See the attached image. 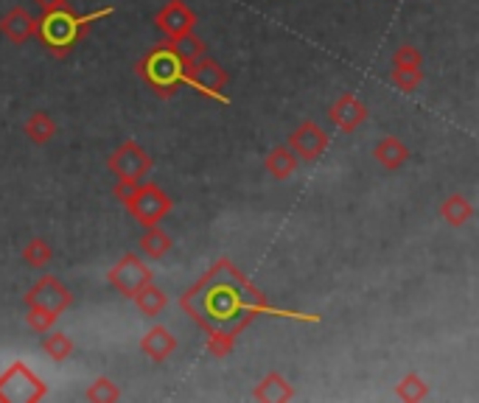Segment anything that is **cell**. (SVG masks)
Wrapping results in <instances>:
<instances>
[{
    "label": "cell",
    "instance_id": "cell-2",
    "mask_svg": "<svg viewBox=\"0 0 479 403\" xmlns=\"http://www.w3.org/2000/svg\"><path fill=\"white\" fill-rule=\"evenodd\" d=\"M109 14H112V6L93 12V14H76L68 6L51 9L37 20V37L53 56H68L76 48V42L90 32V25Z\"/></svg>",
    "mask_w": 479,
    "mask_h": 403
},
{
    "label": "cell",
    "instance_id": "cell-20",
    "mask_svg": "<svg viewBox=\"0 0 479 403\" xmlns=\"http://www.w3.org/2000/svg\"><path fill=\"white\" fill-rule=\"evenodd\" d=\"M132 300H135L137 311H140V314H146V316H157V314L165 308V303H168V300H165V295L157 289L155 283H146L144 289H137Z\"/></svg>",
    "mask_w": 479,
    "mask_h": 403
},
{
    "label": "cell",
    "instance_id": "cell-3",
    "mask_svg": "<svg viewBox=\"0 0 479 403\" xmlns=\"http://www.w3.org/2000/svg\"><path fill=\"white\" fill-rule=\"evenodd\" d=\"M137 73L140 79H146V84L157 96H174L180 84H185V62L168 42L152 48L144 60H140Z\"/></svg>",
    "mask_w": 479,
    "mask_h": 403
},
{
    "label": "cell",
    "instance_id": "cell-10",
    "mask_svg": "<svg viewBox=\"0 0 479 403\" xmlns=\"http://www.w3.org/2000/svg\"><path fill=\"white\" fill-rule=\"evenodd\" d=\"M25 303L28 305H42L51 314L60 316L70 305V292L62 286V280H56L53 275H45L32 286V292L25 295Z\"/></svg>",
    "mask_w": 479,
    "mask_h": 403
},
{
    "label": "cell",
    "instance_id": "cell-29",
    "mask_svg": "<svg viewBox=\"0 0 479 403\" xmlns=\"http://www.w3.org/2000/svg\"><path fill=\"white\" fill-rule=\"evenodd\" d=\"M392 65L396 68H424V53H420L415 45H401L396 53H392Z\"/></svg>",
    "mask_w": 479,
    "mask_h": 403
},
{
    "label": "cell",
    "instance_id": "cell-16",
    "mask_svg": "<svg viewBox=\"0 0 479 403\" xmlns=\"http://www.w3.org/2000/svg\"><path fill=\"white\" fill-rule=\"evenodd\" d=\"M256 400H264V403H284V400H292L295 398V389L292 384L284 379V376H277V372H269V376L256 387Z\"/></svg>",
    "mask_w": 479,
    "mask_h": 403
},
{
    "label": "cell",
    "instance_id": "cell-13",
    "mask_svg": "<svg viewBox=\"0 0 479 403\" xmlns=\"http://www.w3.org/2000/svg\"><path fill=\"white\" fill-rule=\"evenodd\" d=\"M0 32H4L9 42L25 45L37 34V17H32V12H25L23 6H14L0 17Z\"/></svg>",
    "mask_w": 479,
    "mask_h": 403
},
{
    "label": "cell",
    "instance_id": "cell-27",
    "mask_svg": "<svg viewBox=\"0 0 479 403\" xmlns=\"http://www.w3.org/2000/svg\"><path fill=\"white\" fill-rule=\"evenodd\" d=\"M420 81H424V70L420 68H396L392 70V84L404 93H415L420 88Z\"/></svg>",
    "mask_w": 479,
    "mask_h": 403
},
{
    "label": "cell",
    "instance_id": "cell-26",
    "mask_svg": "<svg viewBox=\"0 0 479 403\" xmlns=\"http://www.w3.org/2000/svg\"><path fill=\"white\" fill-rule=\"evenodd\" d=\"M84 398L93 400V403H112V400H118L121 398V389L112 384L109 379H96L88 392H84Z\"/></svg>",
    "mask_w": 479,
    "mask_h": 403
},
{
    "label": "cell",
    "instance_id": "cell-23",
    "mask_svg": "<svg viewBox=\"0 0 479 403\" xmlns=\"http://www.w3.org/2000/svg\"><path fill=\"white\" fill-rule=\"evenodd\" d=\"M396 395L404 400V403H418V400H427L429 398V384L415 376V372H409V376L401 379V384L396 387Z\"/></svg>",
    "mask_w": 479,
    "mask_h": 403
},
{
    "label": "cell",
    "instance_id": "cell-1",
    "mask_svg": "<svg viewBox=\"0 0 479 403\" xmlns=\"http://www.w3.org/2000/svg\"><path fill=\"white\" fill-rule=\"evenodd\" d=\"M180 305L193 323L208 333V351L228 356L236 336L261 314H280L267 305L261 289H256L244 272L230 261H216L191 289L180 297Z\"/></svg>",
    "mask_w": 479,
    "mask_h": 403
},
{
    "label": "cell",
    "instance_id": "cell-28",
    "mask_svg": "<svg viewBox=\"0 0 479 403\" xmlns=\"http://www.w3.org/2000/svg\"><path fill=\"white\" fill-rule=\"evenodd\" d=\"M25 323L32 331H40V333H48L56 323V314H51L48 308L42 305H28V314H25Z\"/></svg>",
    "mask_w": 479,
    "mask_h": 403
},
{
    "label": "cell",
    "instance_id": "cell-18",
    "mask_svg": "<svg viewBox=\"0 0 479 403\" xmlns=\"http://www.w3.org/2000/svg\"><path fill=\"white\" fill-rule=\"evenodd\" d=\"M440 216L452 224V227H463L471 216H474V205L463 196V193H452L443 205H440Z\"/></svg>",
    "mask_w": 479,
    "mask_h": 403
},
{
    "label": "cell",
    "instance_id": "cell-7",
    "mask_svg": "<svg viewBox=\"0 0 479 403\" xmlns=\"http://www.w3.org/2000/svg\"><path fill=\"white\" fill-rule=\"evenodd\" d=\"M109 171L118 183H140L152 171V157L144 146H137V140H127L109 155Z\"/></svg>",
    "mask_w": 479,
    "mask_h": 403
},
{
    "label": "cell",
    "instance_id": "cell-25",
    "mask_svg": "<svg viewBox=\"0 0 479 403\" xmlns=\"http://www.w3.org/2000/svg\"><path fill=\"white\" fill-rule=\"evenodd\" d=\"M42 351H45L53 361H65V359H70V353H73V342H70V336H65V333H48V336L42 339Z\"/></svg>",
    "mask_w": 479,
    "mask_h": 403
},
{
    "label": "cell",
    "instance_id": "cell-12",
    "mask_svg": "<svg viewBox=\"0 0 479 403\" xmlns=\"http://www.w3.org/2000/svg\"><path fill=\"white\" fill-rule=\"evenodd\" d=\"M328 118L340 132H356L364 121H368V107H364L353 93H345L343 98H336L331 104Z\"/></svg>",
    "mask_w": 479,
    "mask_h": 403
},
{
    "label": "cell",
    "instance_id": "cell-17",
    "mask_svg": "<svg viewBox=\"0 0 479 403\" xmlns=\"http://www.w3.org/2000/svg\"><path fill=\"white\" fill-rule=\"evenodd\" d=\"M297 168V157L289 146H277L267 155V171L275 180H289Z\"/></svg>",
    "mask_w": 479,
    "mask_h": 403
},
{
    "label": "cell",
    "instance_id": "cell-6",
    "mask_svg": "<svg viewBox=\"0 0 479 403\" xmlns=\"http://www.w3.org/2000/svg\"><path fill=\"white\" fill-rule=\"evenodd\" d=\"M185 84H191L196 93L228 104V96H224L228 73H224V68L216 60H211V56H205V53L200 56V60L185 62Z\"/></svg>",
    "mask_w": 479,
    "mask_h": 403
},
{
    "label": "cell",
    "instance_id": "cell-11",
    "mask_svg": "<svg viewBox=\"0 0 479 403\" xmlns=\"http://www.w3.org/2000/svg\"><path fill=\"white\" fill-rule=\"evenodd\" d=\"M155 25L160 28V32H163L168 40H174V37H180V34L193 32L196 14L183 4V0H168V4L157 12Z\"/></svg>",
    "mask_w": 479,
    "mask_h": 403
},
{
    "label": "cell",
    "instance_id": "cell-15",
    "mask_svg": "<svg viewBox=\"0 0 479 403\" xmlns=\"http://www.w3.org/2000/svg\"><path fill=\"white\" fill-rule=\"evenodd\" d=\"M373 157L379 160L381 168L387 171H399L407 160H409V149H407V143L401 137H381L376 143V149H373Z\"/></svg>",
    "mask_w": 479,
    "mask_h": 403
},
{
    "label": "cell",
    "instance_id": "cell-19",
    "mask_svg": "<svg viewBox=\"0 0 479 403\" xmlns=\"http://www.w3.org/2000/svg\"><path fill=\"white\" fill-rule=\"evenodd\" d=\"M56 135V124L48 112H34L32 118L25 121V137L37 143V146H42V143H48L51 137Z\"/></svg>",
    "mask_w": 479,
    "mask_h": 403
},
{
    "label": "cell",
    "instance_id": "cell-24",
    "mask_svg": "<svg viewBox=\"0 0 479 403\" xmlns=\"http://www.w3.org/2000/svg\"><path fill=\"white\" fill-rule=\"evenodd\" d=\"M51 258H53V249H51V244L45 239H32V241L25 244V249H23V261L28 267H34V269L48 267Z\"/></svg>",
    "mask_w": 479,
    "mask_h": 403
},
{
    "label": "cell",
    "instance_id": "cell-22",
    "mask_svg": "<svg viewBox=\"0 0 479 403\" xmlns=\"http://www.w3.org/2000/svg\"><path fill=\"white\" fill-rule=\"evenodd\" d=\"M168 45L174 48V53L180 56L183 62H193V60H200V56L205 53V42L196 37L193 32L180 34V37H174V40H168Z\"/></svg>",
    "mask_w": 479,
    "mask_h": 403
},
{
    "label": "cell",
    "instance_id": "cell-9",
    "mask_svg": "<svg viewBox=\"0 0 479 403\" xmlns=\"http://www.w3.org/2000/svg\"><path fill=\"white\" fill-rule=\"evenodd\" d=\"M328 143H331L328 132L320 124H315V121H303L289 135V149L295 152L297 160H305V163L320 160L325 155V149H328Z\"/></svg>",
    "mask_w": 479,
    "mask_h": 403
},
{
    "label": "cell",
    "instance_id": "cell-5",
    "mask_svg": "<svg viewBox=\"0 0 479 403\" xmlns=\"http://www.w3.org/2000/svg\"><path fill=\"white\" fill-rule=\"evenodd\" d=\"M124 205L129 208V213L144 224H157L168 211H172V199H168L157 185L152 183H144V185H132L129 193L124 196Z\"/></svg>",
    "mask_w": 479,
    "mask_h": 403
},
{
    "label": "cell",
    "instance_id": "cell-21",
    "mask_svg": "<svg viewBox=\"0 0 479 403\" xmlns=\"http://www.w3.org/2000/svg\"><path fill=\"white\" fill-rule=\"evenodd\" d=\"M140 249H144V255L146 258H163L168 249H172V239H168L160 227H155V224H149V230L144 236H140Z\"/></svg>",
    "mask_w": 479,
    "mask_h": 403
},
{
    "label": "cell",
    "instance_id": "cell-30",
    "mask_svg": "<svg viewBox=\"0 0 479 403\" xmlns=\"http://www.w3.org/2000/svg\"><path fill=\"white\" fill-rule=\"evenodd\" d=\"M34 4H40L42 12H51V9H62V6H68V0H34Z\"/></svg>",
    "mask_w": 479,
    "mask_h": 403
},
{
    "label": "cell",
    "instance_id": "cell-4",
    "mask_svg": "<svg viewBox=\"0 0 479 403\" xmlns=\"http://www.w3.org/2000/svg\"><path fill=\"white\" fill-rule=\"evenodd\" d=\"M45 384L37 372L28 370L23 361H14L0 376V403H37L45 398Z\"/></svg>",
    "mask_w": 479,
    "mask_h": 403
},
{
    "label": "cell",
    "instance_id": "cell-14",
    "mask_svg": "<svg viewBox=\"0 0 479 403\" xmlns=\"http://www.w3.org/2000/svg\"><path fill=\"white\" fill-rule=\"evenodd\" d=\"M140 351H144L152 361H165L177 351V339L172 331H165L163 325H155L144 339H140Z\"/></svg>",
    "mask_w": 479,
    "mask_h": 403
},
{
    "label": "cell",
    "instance_id": "cell-8",
    "mask_svg": "<svg viewBox=\"0 0 479 403\" xmlns=\"http://www.w3.org/2000/svg\"><path fill=\"white\" fill-rule=\"evenodd\" d=\"M146 283H152V272L137 255H124L109 272V286L124 297H135V292L144 289Z\"/></svg>",
    "mask_w": 479,
    "mask_h": 403
}]
</instances>
